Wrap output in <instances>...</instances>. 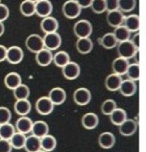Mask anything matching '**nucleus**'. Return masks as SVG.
Masks as SVG:
<instances>
[{"mask_svg": "<svg viewBox=\"0 0 146 152\" xmlns=\"http://www.w3.org/2000/svg\"><path fill=\"white\" fill-rule=\"evenodd\" d=\"M119 128V133L123 137H133L137 132L138 123L134 119H126L121 125L118 126Z\"/></svg>", "mask_w": 146, "mask_h": 152, "instance_id": "obj_10", "label": "nucleus"}, {"mask_svg": "<svg viewBox=\"0 0 146 152\" xmlns=\"http://www.w3.org/2000/svg\"><path fill=\"white\" fill-rule=\"evenodd\" d=\"M124 17H125L124 14L121 11H119V10L108 12V14H106V22H108V24L110 26L115 28V27L123 24Z\"/></svg>", "mask_w": 146, "mask_h": 152, "instance_id": "obj_19", "label": "nucleus"}, {"mask_svg": "<svg viewBox=\"0 0 146 152\" xmlns=\"http://www.w3.org/2000/svg\"><path fill=\"white\" fill-rule=\"evenodd\" d=\"M5 31V26L3 24V22H0V37H2V35Z\"/></svg>", "mask_w": 146, "mask_h": 152, "instance_id": "obj_49", "label": "nucleus"}, {"mask_svg": "<svg viewBox=\"0 0 146 152\" xmlns=\"http://www.w3.org/2000/svg\"><path fill=\"white\" fill-rule=\"evenodd\" d=\"M28 1H31V2H38V1H39V0H28Z\"/></svg>", "mask_w": 146, "mask_h": 152, "instance_id": "obj_50", "label": "nucleus"}, {"mask_svg": "<svg viewBox=\"0 0 146 152\" xmlns=\"http://www.w3.org/2000/svg\"><path fill=\"white\" fill-rule=\"evenodd\" d=\"M35 137H45L47 134L49 133V126L48 124L46 123L45 121H37V122H33V128H31V132H30Z\"/></svg>", "mask_w": 146, "mask_h": 152, "instance_id": "obj_25", "label": "nucleus"}, {"mask_svg": "<svg viewBox=\"0 0 146 152\" xmlns=\"http://www.w3.org/2000/svg\"><path fill=\"white\" fill-rule=\"evenodd\" d=\"M13 147L7 140L0 139V152H12Z\"/></svg>", "mask_w": 146, "mask_h": 152, "instance_id": "obj_44", "label": "nucleus"}, {"mask_svg": "<svg viewBox=\"0 0 146 152\" xmlns=\"http://www.w3.org/2000/svg\"><path fill=\"white\" fill-rule=\"evenodd\" d=\"M123 25L129 29L131 33H137L140 29V17L139 15L132 14L124 17Z\"/></svg>", "mask_w": 146, "mask_h": 152, "instance_id": "obj_24", "label": "nucleus"}, {"mask_svg": "<svg viewBox=\"0 0 146 152\" xmlns=\"http://www.w3.org/2000/svg\"><path fill=\"white\" fill-rule=\"evenodd\" d=\"M70 56L67 52L65 50H60V52H56V54L53 55L52 58V63H54V65L60 68L64 67L67 63L70 62Z\"/></svg>", "mask_w": 146, "mask_h": 152, "instance_id": "obj_31", "label": "nucleus"}, {"mask_svg": "<svg viewBox=\"0 0 146 152\" xmlns=\"http://www.w3.org/2000/svg\"><path fill=\"white\" fill-rule=\"evenodd\" d=\"M93 41L91 40V38H78L75 43L76 50L82 55H88L92 52L93 49Z\"/></svg>", "mask_w": 146, "mask_h": 152, "instance_id": "obj_22", "label": "nucleus"}, {"mask_svg": "<svg viewBox=\"0 0 146 152\" xmlns=\"http://www.w3.org/2000/svg\"><path fill=\"white\" fill-rule=\"evenodd\" d=\"M12 119V111L7 107L0 106V125L11 122Z\"/></svg>", "mask_w": 146, "mask_h": 152, "instance_id": "obj_41", "label": "nucleus"}, {"mask_svg": "<svg viewBox=\"0 0 146 152\" xmlns=\"http://www.w3.org/2000/svg\"><path fill=\"white\" fill-rule=\"evenodd\" d=\"M37 152H46V151H44V150L41 149V150H39V151H37Z\"/></svg>", "mask_w": 146, "mask_h": 152, "instance_id": "obj_51", "label": "nucleus"}, {"mask_svg": "<svg viewBox=\"0 0 146 152\" xmlns=\"http://www.w3.org/2000/svg\"><path fill=\"white\" fill-rule=\"evenodd\" d=\"M133 59L135 60V63H138L139 64V62H140V49H137L135 52V54H134V56H133Z\"/></svg>", "mask_w": 146, "mask_h": 152, "instance_id": "obj_48", "label": "nucleus"}, {"mask_svg": "<svg viewBox=\"0 0 146 152\" xmlns=\"http://www.w3.org/2000/svg\"><path fill=\"white\" fill-rule=\"evenodd\" d=\"M122 76H119L117 74H110L104 80V86L108 91H118L122 82Z\"/></svg>", "mask_w": 146, "mask_h": 152, "instance_id": "obj_16", "label": "nucleus"}, {"mask_svg": "<svg viewBox=\"0 0 146 152\" xmlns=\"http://www.w3.org/2000/svg\"><path fill=\"white\" fill-rule=\"evenodd\" d=\"M75 1L82 9H88V7H90L93 0H75Z\"/></svg>", "mask_w": 146, "mask_h": 152, "instance_id": "obj_47", "label": "nucleus"}, {"mask_svg": "<svg viewBox=\"0 0 146 152\" xmlns=\"http://www.w3.org/2000/svg\"><path fill=\"white\" fill-rule=\"evenodd\" d=\"M131 42L133 43V45L136 47L137 49L140 48V33L139 31H137V33H135L133 35V36H131Z\"/></svg>", "mask_w": 146, "mask_h": 152, "instance_id": "obj_45", "label": "nucleus"}, {"mask_svg": "<svg viewBox=\"0 0 146 152\" xmlns=\"http://www.w3.org/2000/svg\"><path fill=\"white\" fill-rule=\"evenodd\" d=\"M33 120L30 118H28L27 115L20 116L19 119L16 121L15 128L16 131L20 132L23 134H28L31 132V128H33Z\"/></svg>", "mask_w": 146, "mask_h": 152, "instance_id": "obj_13", "label": "nucleus"}, {"mask_svg": "<svg viewBox=\"0 0 146 152\" xmlns=\"http://www.w3.org/2000/svg\"><path fill=\"white\" fill-rule=\"evenodd\" d=\"M15 133H16L15 125L11 124L9 122V123L1 124V125H0V139L9 141L11 137H13Z\"/></svg>", "mask_w": 146, "mask_h": 152, "instance_id": "obj_34", "label": "nucleus"}, {"mask_svg": "<svg viewBox=\"0 0 146 152\" xmlns=\"http://www.w3.org/2000/svg\"><path fill=\"white\" fill-rule=\"evenodd\" d=\"M25 141H26V134H23L16 131V133L9 140V143H11L13 149L20 150V149H24Z\"/></svg>", "mask_w": 146, "mask_h": 152, "instance_id": "obj_32", "label": "nucleus"}, {"mask_svg": "<svg viewBox=\"0 0 146 152\" xmlns=\"http://www.w3.org/2000/svg\"><path fill=\"white\" fill-rule=\"evenodd\" d=\"M140 65L138 63H133V64H129L127 67V70H126V76L127 79L133 81H139L140 80Z\"/></svg>", "mask_w": 146, "mask_h": 152, "instance_id": "obj_38", "label": "nucleus"}, {"mask_svg": "<svg viewBox=\"0 0 146 152\" xmlns=\"http://www.w3.org/2000/svg\"><path fill=\"white\" fill-rule=\"evenodd\" d=\"M129 65V60L127 59L121 58V57H117L112 63V69H113L114 74H117L119 76H124L126 74L127 67Z\"/></svg>", "mask_w": 146, "mask_h": 152, "instance_id": "obj_21", "label": "nucleus"}, {"mask_svg": "<svg viewBox=\"0 0 146 152\" xmlns=\"http://www.w3.org/2000/svg\"><path fill=\"white\" fill-rule=\"evenodd\" d=\"M52 3L50 0H39L35 2V15H38L40 18L48 17L52 13Z\"/></svg>", "mask_w": 146, "mask_h": 152, "instance_id": "obj_12", "label": "nucleus"}, {"mask_svg": "<svg viewBox=\"0 0 146 152\" xmlns=\"http://www.w3.org/2000/svg\"><path fill=\"white\" fill-rule=\"evenodd\" d=\"M56 106L48 96H41L35 102V110L41 115H49L53 112Z\"/></svg>", "mask_w": 146, "mask_h": 152, "instance_id": "obj_5", "label": "nucleus"}, {"mask_svg": "<svg viewBox=\"0 0 146 152\" xmlns=\"http://www.w3.org/2000/svg\"><path fill=\"white\" fill-rule=\"evenodd\" d=\"M52 58H53L52 52H50V50H48L46 48L41 49L40 52H38L35 54V62H37V64L42 67L49 66L52 63Z\"/></svg>", "mask_w": 146, "mask_h": 152, "instance_id": "obj_20", "label": "nucleus"}, {"mask_svg": "<svg viewBox=\"0 0 146 152\" xmlns=\"http://www.w3.org/2000/svg\"><path fill=\"white\" fill-rule=\"evenodd\" d=\"M106 2V12H112L118 10L119 0H104Z\"/></svg>", "mask_w": 146, "mask_h": 152, "instance_id": "obj_43", "label": "nucleus"}, {"mask_svg": "<svg viewBox=\"0 0 146 152\" xmlns=\"http://www.w3.org/2000/svg\"><path fill=\"white\" fill-rule=\"evenodd\" d=\"M19 9H20V13L25 17H31L35 15V3L28 1V0L22 1Z\"/></svg>", "mask_w": 146, "mask_h": 152, "instance_id": "obj_36", "label": "nucleus"}, {"mask_svg": "<svg viewBox=\"0 0 146 152\" xmlns=\"http://www.w3.org/2000/svg\"><path fill=\"white\" fill-rule=\"evenodd\" d=\"M90 7L93 11V13L102 14L106 12V2H104V0H93Z\"/></svg>", "mask_w": 146, "mask_h": 152, "instance_id": "obj_40", "label": "nucleus"}, {"mask_svg": "<svg viewBox=\"0 0 146 152\" xmlns=\"http://www.w3.org/2000/svg\"><path fill=\"white\" fill-rule=\"evenodd\" d=\"M118 106L115 100H113V99H108V100H106L104 102H102L101 106H100V110H101L102 114L108 116Z\"/></svg>", "mask_w": 146, "mask_h": 152, "instance_id": "obj_37", "label": "nucleus"}, {"mask_svg": "<svg viewBox=\"0 0 146 152\" xmlns=\"http://www.w3.org/2000/svg\"><path fill=\"white\" fill-rule=\"evenodd\" d=\"M25 46L29 52L37 54L41 49L44 48V42H43V37H41L38 34H31L25 40Z\"/></svg>", "mask_w": 146, "mask_h": 152, "instance_id": "obj_6", "label": "nucleus"}, {"mask_svg": "<svg viewBox=\"0 0 146 152\" xmlns=\"http://www.w3.org/2000/svg\"><path fill=\"white\" fill-rule=\"evenodd\" d=\"M82 7L77 4L75 0H67L66 2L63 4L62 12L63 15L67 19H75L78 18L82 14Z\"/></svg>", "mask_w": 146, "mask_h": 152, "instance_id": "obj_2", "label": "nucleus"}, {"mask_svg": "<svg viewBox=\"0 0 146 152\" xmlns=\"http://www.w3.org/2000/svg\"><path fill=\"white\" fill-rule=\"evenodd\" d=\"M118 91L123 96H126V98L133 96H135L136 92H137V84H136L135 81L129 80V79L122 80L121 85H120Z\"/></svg>", "mask_w": 146, "mask_h": 152, "instance_id": "obj_14", "label": "nucleus"}, {"mask_svg": "<svg viewBox=\"0 0 146 152\" xmlns=\"http://www.w3.org/2000/svg\"><path fill=\"white\" fill-rule=\"evenodd\" d=\"M117 53H118V57H121L124 59H129L133 58L134 54L137 50L135 46L133 45V43L131 42V40H126L123 42H119L117 44Z\"/></svg>", "mask_w": 146, "mask_h": 152, "instance_id": "obj_8", "label": "nucleus"}, {"mask_svg": "<svg viewBox=\"0 0 146 152\" xmlns=\"http://www.w3.org/2000/svg\"><path fill=\"white\" fill-rule=\"evenodd\" d=\"M108 118H110V121H111L112 124H114L115 126H119L127 119V113H126V111L123 108L117 107L108 115Z\"/></svg>", "mask_w": 146, "mask_h": 152, "instance_id": "obj_28", "label": "nucleus"}, {"mask_svg": "<svg viewBox=\"0 0 146 152\" xmlns=\"http://www.w3.org/2000/svg\"><path fill=\"white\" fill-rule=\"evenodd\" d=\"M23 58H24V52L21 47L17 46V45H14L7 48V60L9 64L17 65L19 63L22 62Z\"/></svg>", "mask_w": 146, "mask_h": 152, "instance_id": "obj_9", "label": "nucleus"}, {"mask_svg": "<svg viewBox=\"0 0 146 152\" xmlns=\"http://www.w3.org/2000/svg\"><path fill=\"white\" fill-rule=\"evenodd\" d=\"M99 124V118L94 112H87L82 116V125L85 129L93 130Z\"/></svg>", "mask_w": 146, "mask_h": 152, "instance_id": "obj_18", "label": "nucleus"}, {"mask_svg": "<svg viewBox=\"0 0 146 152\" xmlns=\"http://www.w3.org/2000/svg\"><path fill=\"white\" fill-rule=\"evenodd\" d=\"M137 1L136 0H119L118 2V10L122 13H131L136 9Z\"/></svg>", "mask_w": 146, "mask_h": 152, "instance_id": "obj_39", "label": "nucleus"}, {"mask_svg": "<svg viewBox=\"0 0 146 152\" xmlns=\"http://www.w3.org/2000/svg\"><path fill=\"white\" fill-rule=\"evenodd\" d=\"M62 74L66 80H76L80 76V66L76 62L70 61L62 67Z\"/></svg>", "mask_w": 146, "mask_h": 152, "instance_id": "obj_7", "label": "nucleus"}, {"mask_svg": "<svg viewBox=\"0 0 146 152\" xmlns=\"http://www.w3.org/2000/svg\"><path fill=\"white\" fill-rule=\"evenodd\" d=\"M9 17V9L7 5L0 3V22H4Z\"/></svg>", "mask_w": 146, "mask_h": 152, "instance_id": "obj_42", "label": "nucleus"}, {"mask_svg": "<svg viewBox=\"0 0 146 152\" xmlns=\"http://www.w3.org/2000/svg\"><path fill=\"white\" fill-rule=\"evenodd\" d=\"M93 26L92 23L86 19L78 20L75 24L73 25V33L78 38H89L92 35Z\"/></svg>", "mask_w": 146, "mask_h": 152, "instance_id": "obj_1", "label": "nucleus"}, {"mask_svg": "<svg viewBox=\"0 0 146 152\" xmlns=\"http://www.w3.org/2000/svg\"><path fill=\"white\" fill-rule=\"evenodd\" d=\"M40 26L44 34L56 33L59 29V21L52 16H48V17L42 18Z\"/></svg>", "mask_w": 146, "mask_h": 152, "instance_id": "obj_15", "label": "nucleus"}, {"mask_svg": "<svg viewBox=\"0 0 146 152\" xmlns=\"http://www.w3.org/2000/svg\"><path fill=\"white\" fill-rule=\"evenodd\" d=\"M13 94L16 100H25V99H28L30 96V89L27 85L21 83L20 85L17 86L13 90Z\"/></svg>", "mask_w": 146, "mask_h": 152, "instance_id": "obj_35", "label": "nucleus"}, {"mask_svg": "<svg viewBox=\"0 0 146 152\" xmlns=\"http://www.w3.org/2000/svg\"><path fill=\"white\" fill-rule=\"evenodd\" d=\"M113 34H114V36H115V38L117 39L118 43L123 42V41H126V40H129V39H131V36H132V33L126 28L123 24L120 25V26L115 27Z\"/></svg>", "mask_w": 146, "mask_h": 152, "instance_id": "obj_33", "label": "nucleus"}, {"mask_svg": "<svg viewBox=\"0 0 146 152\" xmlns=\"http://www.w3.org/2000/svg\"><path fill=\"white\" fill-rule=\"evenodd\" d=\"M48 96L54 106L62 105L67 100V92L62 87H54L49 91Z\"/></svg>", "mask_w": 146, "mask_h": 152, "instance_id": "obj_11", "label": "nucleus"}, {"mask_svg": "<svg viewBox=\"0 0 146 152\" xmlns=\"http://www.w3.org/2000/svg\"><path fill=\"white\" fill-rule=\"evenodd\" d=\"M0 3H1V0H0Z\"/></svg>", "mask_w": 146, "mask_h": 152, "instance_id": "obj_52", "label": "nucleus"}, {"mask_svg": "<svg viewBox=\"0 0 146 152\" xmlns=\"http://www.w3.org/2000/svg\"><path fill=\"white\" fill-rule=\"evenodd\" d=\"M14 110L15 112L20 116H24L30 112L31 104L28 99L25 100H16L15 105H14Z\"/></svg>", "mask_w": 146, "mask_h": 152, "instance_id": "obj_26", "label": "nucleus"}, {"mask_svg": "<svg viewBox=\"0 0 146 152\" xmlns=\"http://www.w3.org/2000/svg\"><path fill=\"white\" fill-rule=\"evenodd\" d=\"M98 42H99V44L106 49H113V48H115L118 44L117 39L115 38L113 33L104 34L103 36H101L98 39Z\"/></svg>", "mask_w": 146, "mask_h": 152, "instance_id": "obj_27", "label": "nucleus"}, {"mask_svg": "<svg viewBox=\"0 0 146 152\" xmlns=\"http://www.w3.org/2000/svg\"><path fill=\"white\" fill-rule=\"evenodd\" d=\"M24 149L27 152H37L41 150V141L39 137H35V135H28L26 137V141H25Z\"/></svg>", "mask_w": 146, "mask_h": 152, "instance_id": "obj_30", "label": "nucleus"}, {"mask_svg": "<svg viewBox=\"0 0 146 152\" xmlns=\"http://www.w3.org/2000/svg\"><path fill=\"white\" fill-rule=\"evenodd\" d=\"M4 85L7 89L14 90L17 86H19L22 83V78H21L20 74H18L16 72H9L7 76L4 77Z\"/></svg>", "mask_w": 146, "mask_h": 152, "instance_id": "obj_23", "label": "nucleus"}, {"mask_svg": "<svg viewBox=\"0 0 146 152\" xmlns=\"http://www.w3.org/2000/svg\"><path fill=\"white\" fill-rule=\"evenodd\" d=\"M116 143V137L114 135V133L110 131H104L102 133L99 134V137H98V144L99 146L102 148V149H106L108 150L113 148L115 146Z\"/></svg>", "mask_w": 146, "mask_h": 152, "instance_id": "obj_17", "label": "nucleus"}, {"mask_svg": "<svg viewBox=\"0 0 146 152\" xmlns=\"http://www.w3.org/2000/svg\"><path fill=\"white\" fill-rule=\"evenodd\" d=\"M43 42H44V48L50 52H54L58 50L62 45V37L58 31L45 34V36L43 37Z\"/></svg>", "mask_w": 146, "mask_h": 152, "instance_id": "obj_3", "label": "nucleus"}, {"mask_svg": "<svg viewBox=\"0 0 146 152\" xmlns=\"http://www.w3.org/2000/svg\"><path fill=\"white\" fill-rule=\"evenodd\" d=\"M92 100V94L90 89L86 87H80L73 92V101L78 106H86Z\"/></svg>", "mask_w": 146, "mask_h": 152, "instance_id": "obj_4", "label": "nucleus"}, {"mask_svg": "<svg viewBox=\"0 0 146 152\" xmlns=\"http://www.w3.org/2000/svg\"><path fill=\"white\" fill-rule=\"evenodd\" d=\"M7 47L0 44V63L7 60Z\"/></svg>", "mask_w": 146, "mask_h": 152, "instance_id": "obj_46", "label": "nucleus"}, {"mask_svg": "<svg viewBox=\"0 0 146 152\" xmlns=\"http://www.w3.org/2000/svg\"><path fill=\"white\" fill-rule=\"evenodd\" d=\"M41 149L44 150L46 152H51L56 148V145H58V141L53 135L51 134H47L45 137H41Z\"/></svg>", "mask_w": 146, "mask_h": 152, "instance_id": "obj_29", "label": "nucleus"}]
</instances>
